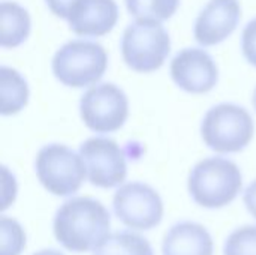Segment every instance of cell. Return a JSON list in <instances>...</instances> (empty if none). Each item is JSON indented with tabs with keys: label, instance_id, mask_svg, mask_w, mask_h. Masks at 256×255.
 I'll use <instances>...</instances> for the list:
<instances>
[{
	"label": "cell",
	"instance_id": "1",
	"mask_svg": "<svg viewBox=\"0 0 256 255\" xmlns=\"http://www.w3.org/2000/svg\"><path fill=\"white\" fill-rule=\"evenodd\" d=\"M111 216L105 206L90 197L68 200L56 213L54 236L57 242L74 252L96 249L108 236Z\"/></svg>",
	"mask_w": 256,
	"mask_h": 255
},
{
	"label": "cell",
	"instance_id": "2",
	"mask_svg": "<svg viewBox=\"0 0 256 255\" xmlns=\"http://www.w3.org/2000/svg\"><path fill=\"white\" fill-rule=\"evenodd\" d=\"M243 186L242 171L225 158H207L190 171L188 188L194 201L206 209H219L237 198Z\"/></svg>",
	"mask_w": 256,
	"mask_h": 255
},
{
	"label": "cell",
	"instance_id": "3",
	"mask_svg": "<svg viewBox=\"0 0 256 255\" xmlns=\"http://www.w3.org/2000/svg\"><path fill=\"white\" fill-rule=\"evenodd\" d=\"M254 119L236 104H219L207 111L201 123L204 143L218 153H237L254 138Z\"/></svg>",
	"mask_w": 256,
	"mask_h": 255
},
{
	"label": "cell",
	"instance_id": "4",
	"mask_svg": "<svg viewBox=\"0 0 256 255\" xmlns=\"http://www.w3.org/2000/svg\"><path fill=\"white\" fill-rule=\"evenodd\" d=\"M171 51V39L160 21L136 20L122 38V54L126 65L136 72L158 71Z\"/></svg>",
	"mask_w": 256,
	"mask_h": 255
},
{
	"label": "cell",
	"instance_id": "5",
	"mask_svg": "<svg viewBox=\"0 0 256 255\" xmlns=\"http://www.w3.org/2000/svg\"><path fill=\"white\" fill-rule=\"evenodd\" d=\"M108 66L105 48L92 41H70L52 59L54 77L68 87H88L98 83Z\"/></svg>",
	"mask_w": 256,
	"mask_h": 255
},
{
	"label": "cell",
	"instance_id": "6",
	"mask_svg": "<svg viewBox=\"0 0 256 255\" xmlns=\"http://www.w3.org/2000/svg\"><path fill=\"white\" fill-rule=\"evenodd\" d=\"M34 168L42 186L58 197L75 194L87 176L81 155L63 144L44 146L36 156Z\"/></svg>",
	"mask_w": 256,
	"mask_h": 255
},
{
	"label": "cell",
	"instance_id": "7",
	"mask_svg": "<svg viewBox=\"0 0 256 255\" xmlns=\"http://www.w3.org/2000/svg\"><path fill=\"white\" fill-rule=\"evenodd\" d=\"M80 113L84 125L98 134L118 131L129 116L126 93L112 83H102L90 87L80 102Z\"/></svg>",
	"mask_w": 256,
	"mask_h": 255
},
{
	"label": "cell",
	"instance_id": "8",
	"mask_svg": "<svg viewBox=\"0 0 256 255\" xmlns=\"http://www.w3.org/2000/svg\"><path fill=\"white\" fill-rule=\"evenodd\" d=\"M112 207L116 216L128 227L135 230H150L156 227L164 216L160 195L141 182H132L120 186L114 195Z\"/></svg>",
	"mask_w": 256,
	"mask_h": 255
},
{
	"label": "cell",
	"instance_id": "9",
	"mask_svg": "<svg viewBox=\"0 0 256 255\" xmlns=\"http://www.w3.org/2000/svg\"><path fill=\"white\" fill-rule=\"evenodd\" d=\"M80 155L92 185L114 188L124 182L128 174L126 156L114 140L104 137L88 138L81 144Z\"/></svg>",
	"mask_w": 256,
	"mask_h": 255
},
{
	"label": "cell",
	"instance_id": "10",
	"mask_svg": "<svg viewBox=\"0 0 256 255\" xmlns=\"http://www.w3.org/2000/svg\"><path fill=\"white\" fill-rule=\"evenodd\" d=\"M174 83L188 93H207L219 80V69L213 57L201 48H184L171 62Z\"/></svg>",
	"mask_w": 256,
	"mask_h": 255
},
{
	"label": "cell",
	"instance_id": "11",
	"mask_svg": "<svg viewBox=\"0 0 256 255\" xmlns=\"http://www.w3.org/2000/svg\"><path fill=\"white\" fill-rule=\"evenodd\" d=\"M240 18L238 0H210L195 21V39L204 47L220 44L232 35Z\"/></svg>",
	"mask_w": 256,
	"mask_h": 255
},
{
	"label": "cell",
	"instance_id": "12",
	"mask_svg": "<svg viewBox=\"0 0 256 255\" xmlns=\"http://www.w3.org/2000/svg\"><path fill=\"white\" fill-rule=\"evenodd\" d=\"M118 20L116 0H81L70 12L68 23L74 33L98 38L110 33Z\"/></svg>",
	"mask_w": 256,
	"mask_h": 255
},
{
	"label": "cell",
	"instance_id": "13",
	"mask_svg": "<svg viewBox=\"0 0 256 255\" xmlns=\"http://www.w3.org/2000/svg\"><path fill=\"white\" fill-rule=\"evenodd\" d=\"M213 239L200 224L184 221L176 224L165 236L164 255H213Z\"/></svg>",
	"mask_w": 256,
	"mask_h": 255
},
{
	"label": "cell",
	"instance_id": "14",
	"mask_svg": "<svg viewBox=\"0 0 256 255\" xmlns=\"http://www.w3.org/2000/svg\"><path fill=\"white\" fill-rule=\"evenodd\" d=\"M2 12V38L3 48H15L21 45L30 33V15L16 2L4 0L0 5Z\"/></svg>",
	"mask_w": 256,
	"mask_h": 255
},
{
	"label": "cell",
	"instance_id": "15",
	"mask_svg": "<svg viewBox=\"0 0 256 255\" xmlns=\"http://www.w3.org/2000/svg\"><path fill=\"white\" fill-rule=\"evenodd\" d=\"M0 92H2V114L10 116L21 111L28 101V87L21 74L12 68L2 66L0 69Z\"/></svg>",
	"mask_w": 256,
	"mask_h": 255
},
{
	"label": "cell",
	"instance_id": "16",
	"mask_svg": "<svg viewBox=\"0 0 256 255\" xmlns=\"http://www.w3.org/2000/svg\"><path fill=\"white\" fill-rule=\"evenodd\" d=\"M93 255H153V249L146 237L132 231H117L108 234Z\"/></svg>",
	"mask_w": 256,
	"mask_h": 255
},
{
	"label": "cell",
	"instance_id": "17",
	"mask_svg": "<svg viewBox=\"0 0 256 255\" xmlns=\"http://www.w3.org/2000/svg\"><path fill=\"white\" fill-rule=\"evenodd\" d=\"M180 0H126V8L136 20H156L165 21L171 18Z\"/></svg>",
	"mask_w": 256,
	"mask_h": 255
},
{
	"label": "cell",
	"instance_id": "18",
	"mask_svg": "<svg viewBox=\"0 0 256 255\" xmlns=\"http://www.w3.org/2000/svg\"><path fill=\"white\" fill-rule=\"evenodd\" d=\"M2 255H20L26 245V234L18 221L2 216Z\"/></svg>",
	"mask_w": 256,
	"mask_h": 255
},
{
	"label": "cell",
	"instance_id": "19",
	"mask_svg": "<svg viewBox=\"0 0 256 255\" xmlns=\"http://www.w3.org/2000/svg\"><path fill=\"white\" fill-rule=\"evenodd\" d=\"M225 255H256V225L236 230L225 242Z\"/></svg>",
	"mask_w": 256,
	"mask_h": 255
},
{
	"label": "cell",
	"instance_id": "20",
	"mask_svg": "<svg viewBox=\"0 0 256 255\" xmlns=\"http://www.w3.org/2000/svg\"><path fill=\"white\" fill-rule=\"evenodd\" d=\"M242 50L249 63L256 66V18L248 23L242 35Z\"/></svg>",
	"mask_w": 256,
	"mask_h": 255
},
{
	"label": "cell",
	"instance_id": "21",
	"mask_svg": "<svg viewBox=\"0 0 256 255\" xmlns=\"http://www.w3.org/2000/svg\"><path fill=\"white\" fill-rule=\"evenodd\" d=\"M45 2H46L50 11H51L54 15L68 20L69 15H70V12H72V9H74L81 0H45Z\"/></svg>",
	"mask_w": 256,
	"mask_h": 255
},
{
	"label": "cell",
	"instance_id": "22",
	"mask_svg": "<svg viewBox=\"0 0 256 255\" xmlns=\"http://www.w3.org/2000/svg\"><path fill=\"white\" fill-rule=\"evenodd\" d=\"M244 204H246V207H248V210L254 215L256 218V180L255 182H252L248 188H246V191H244Z\"/></svg>",
	"mask_w": 256,
	"mask_h": 255
},
{
	"label": "cell",
	"instance_id": "23",
	"mask_svg": "<svg viewBox=\"0 0 256 255\" xmlns=\"http://www.w3.org/2000/svg\"><path fill=\"white\" fill-rule=\"evenodd\" d=\"M33 255H63L60 251H56V249H44V251H39Z\"/></svg>",
	"mask_w": 256,
	"mask_h": 255
},
{
	"label": "cell",
	"instance_id": "24",
	"mask_svg": "<svg viewBox=\"0 0 256 255\" xmlns=\"http://www.w3.org/2000/svg\"><path fill=\"white\" fill-rule=\"evenodd\" d=\"M254 107H255V110H256V89H255V92H254Z\"/></svg>",
	"mask_w": 256,
	"mask_h": 255
}]
</instances>
